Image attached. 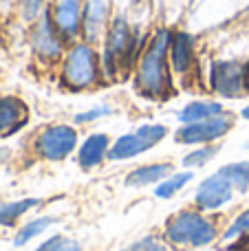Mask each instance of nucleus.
Returning <instances> with one entry per match:
<instances>
[{
  "instance_id": "obj_1",
  "label": "nucleus",
  "mask_w": 249,
  "mask_h": 251,
  "mask_svg": "<svg viewBox=\"0 0 249 251\" xmlns=\"http://www.w3.org/2000/svg\"><path fill=\"white\" fill-rule=\"evenodd\" d=\"M170 31L161 29L154 33L150 44L146 47L139 64H137L135 86L148 100H163L170 93V69H168V57H170Z\"/></svg>"
},
{
  "instance_id": "obj_2",
  "label": "nucleus",
  "mask_w": 249,
  "mask_h": 251,
  "mask_svg": "<svg viewBox=\"0 0 249 251\" xmlns=\"http://www.w3.org/2000/svg\"><path fill=\"white\" fill-rule=\"evenodd\" d=\"M163 236L174 247H205L214 243L216 225L201 214V209H181L168 218Z\"/></svg>"
},
{
  "instance_id": "obj_3",
  "label": "nucleus",
  "mask_w": 249,
  "mask_h": 251,
  "mask_svg": "<svg viewBox=\"0 0 249 251\" xmlns=\"http://www.w3.org/2000/svg\"><path fill=\"white\" fill-rule=\"evenodd\" d=\"M137 57V38L130 33L128 22L124 18H115L108 26L104 42V75L110 79H117L126 75L128 66Z\"/></svg>"
},
{
  "instance_id": "obj_4",
  "label": "nucleus",
  "mask_w": 249,
  "mask_h": 251,
  "mask_svg": "<svg viewBox=\"0 0 249 251\" xmlns=\"http://www.w3.org/2000/svg\"><path fill=\"white\" fill-rule=\"evenodd\" d=\"M62 82L66 88L82 91L100 82V60L91 44H75L62 69Z\"/></svg>"
},
{
  "instance_id": "obj_5",
  "label": "nucleus",
  "mask_w": 249,
  "mask_h": 251,
  "mask_svg": "<svg viewBox=\"0 0 249 251\" xmlns=\"http://www.w3.org/2000/svg\"><path fill=\"white\" fill-rule=\"evenodd\" d=\"M168 134V128L161 124H146L139 130L130 134H124L117 141L110 146L108 159L113 161H124V159H132V156L141 154V152L150 150L152 146H157L163 137Z\"/></svg>"
},
{
  "instance_id": "obj_6",
  "label": "nucleus",
  "mask_w": 249,
  "mask_h": 251,
  "mask_svg": "<svg viewBox=\"0 0 249 251\" xmlns=\"http://www.w3.org/2000/svg\"><path fill=\"white\" fill-rule=\"evenodd\" d=\"M77 146V132L71 126H49L40 132L35 141V150L47 161H62L71 154Z\"/></svg>"
},
{
  "instance_id": "obj_7",
  "label": "nucleus",
  "mask_w": 249,
  "mask_h": 251,
  "mask_svg": "<svg viewBox=\"0 0 249 251\" xmlns=\"http://www.w3.org/2000/svg\"><path fill=\"white\" fill-rule=\"evenodd\" d=\"M234 194H236L234 185L219 170L216 174H212L205 181H201V185L194 192V205L201 212H216V209L225 207L234 199Z\"/></svg>"
},
{
  "instance_id": "obj_8",
  "label": "nucleus",
  "mask_w": 249,
  "mask_h": 251,
  "mask_svg": "<svg viewBox=\"0 0 249 251\" xmlns=\"http://www.w3.org/2000/svg\"><path fill=\"white\" fill-rule=\"evenodd\" d=\"M210 86L223 97H238L247 91V69L238 62H214Z\"/></svg>"
},
{
  "instance_id": "obj_9",
  "label": "nucleus",
  "mask_w": 249,
  "mask_h": 251,
  "mask_svg": "<svg viewBox=\"0 0 249 251\" xmlns=\"http://www.w3.org/2000/svg\"><path fill=\"white\" fill-rule=\"evenodd\" d=\"M232 128V119L227 115H219V117L205 119V122L188 124L176 132V141L188 143V146H203V143L219 141L223 134L229 132Z\"/></svg>"
},
{
  "instance_id": "obj_10",
  "label": "nucleus",
  "mask_w": 249,
  "mask_h": 251,
  "mask_svg": "<svg viewBox=\"0 0 249 251\" xmlns=\"http://www.w3.org/2000/svg\"><path fill=\"white\" fill-rule=\"evenodd\" d=\"M31 42H33L35 53H38L40 57H44V60H55V57H60L64 40L60 38V33H57V29L49 13H44L38 20V25H35V29H33V35H31Z\"/></svg>"
},
{
  "instance_id": "obj_11",
  "label": "nucleus",
  "mask_w": 249,
  "mask_h": 251,
  "mask_svg": "<svg viewBox=\"0 0 249 251\" xmlns=\"http://www.w3.org/2000/svg\"><path fill=\"white\" fill-rule=\"evenodd\" d=\"M51 20L64 42L73 40L75 35L82 31V9H79V0H60V2L55 4V9H53Z\"/></svg>"
},
{
  "instance_id": "obj_12",
  "label": "nucleus",
  "mask_w": 249,
  "mask_h": 251,
  "mask_svg": "<svg viewBox=\"0 0 249 251\" xmlns=\"http://www.w3.org/2000/svg\"><path fill=\"white\" fill-rule=\"evenodd\" d=\"M194 49H197V40L185 31L172 35L170 42V64L172 71H176L179 75H185L188 71H192L194 66Z\"/></svg>"
},
{
  "instance_id": "obj_13",
  "label": "nucleus",
  "mask_w": 249,
  "mask_h": 251,
  "mask_svg": "<svg viewBox=\"0 0 249 251\" xmlns=\"http://www.w3.org/2000/svg\"><path fill=\"white\" fill-rule=\"evenodd\" d=\"M29 119L26 106L16 97H0V137L13 134Z\"/></svg>"
},
{
  "instance_id": "obj_14",
  "label": "nucleus",
  "mask_w": 249,
  "mask_h": 251,
  "mask_svg": "<svg viewBox=\"0 0 249 251\" xmlns=\"http://www.w3.org/2000/svg\"><path fill=\"white\" fill-rule=\"evenodd\" d=\"M110 152V139L108 134H91L86 141L82 143L77 154V163L82 170H93L108 156Z\"/></svg>"
},
{
  "instance_id": "obj_15",
  "label": "nucleus",
  "mask_w": 249,
  "mask_h": 251,
  "mask_svg": "<svg viewBox=\"0 0 249 251\" xmlns=\"http://www.w3.org/2000/svg\"><path fill=\"white\" fill-rule=\"evenodd\" d=\"M172 163H148L141 168L132 170L126 176V185L128 187H146V185H154V183L166 181L168 176H172Z\"/></svg>"
},
{
  "instance_id": "obj_16",
  "label": "nucleus",
  "mask_w": 249,
  "mask_h": 251,
  "mask_svg": "<svg viewBox=\"0 0 249 251\" xmlns=\"http://www.w3.org/2000/svg\"><path fill=\"white\" fill-rule=\"evenodd\" d=\"M106 13H108V7H106L104 0H91L84 9L82 16V31L86 35L88 42L97 40L106 29Z\"/></svg>"
},
{
  "instance_id": "obj_17",
  "label": "nucleus",
  "mask_w": 249,
  "mask_h": 251,
  "mask_svg": "<svg viewBox=\"0 0 249 251\" xmlns=\"http://www.w3.org/2000/svg\"><path fill=\"white\" fill-rule=\"evenodd\" d=\"M223 115V106L216 104V101H192L188 104L179 115V122L183 126L188 124H197V122H205V119L219 117Z\"/></svg>"
},
{
  "instance_id": "obj_18",
  "label": "nucleus",
  "mask_w": 249,
  "mask_h": 251,
  "mask_svg": "<svg viewBox=\"0 0 249 251\" xmlns=\"http://www.w3.org/2000/svg\"><path fill=\"white\" fill-rule=\"evenodd\" d=\"M40 203H42L40 199H22L7 205H0V227H13L18 223V218H22L26 212L38 207Z\"/></svg>"
},
{
  "instance_id": "obj_19",
  "label": "nucleus",
  "mask_w": 249,
  "mask_h": 251,
  "mask_svg": "<svg viewBox=\"0 0 249 251\" xmlns=\"http://www.w3.org/2000/svg\"><path fill=\"white\" fill-rule=\"evenodd\" d=\"M221 172L227 176V181L234 185L238 194H245L249 190V161H238V163H229L221 168Z\"/></svg>"
},
{
  "instance_id": "obj_20",
  "label": "nucleus",
  "mask_w": 249,
  "mask_h": 251,
  "mask_svg": "<svg viewBox=\"0 0 249 251\" xmlns=\"http://www.w3.org/2000/svg\"><path fill=\"white\" fill-rule=\"evenodd\" d=\"M51 225H53V218H49V216L35 218V221H29L25 227H20V231H18L16 238H13V245H16V247H22V245L31 243V240L38 238L40 234H44V231H47Z\"/></svg>"
},
{
  "instance_id": "obj_21",
  "label": "nucleus",
  "mask_w": 249,
  "mask_h": 251,
  "mask_svg": "<svg viewBox=\"0 0 249 251\" xmlns=\"http://www.w3.org/2000/svg\"><path fill=\"white\" fill-rule=\"evenodd\" d=\"M192 181V172H179V174H172L168 176L166 181H161L154 190V196L157 199H172L176 192H181L188 183Z\"/></svg>"
},
{
  "instance_id": "obj_22",
  "label": "nucleus",
  "mask_w": 249,
  "mask_h": 251,
  "mask_svg": "<svg viewBox=\"0 0 249 251\" xmlns=\"http://www.w3.org/2000/svg\"><path fill=\"white\" fill-rule=\"evenodd\" d=\"M35 251H82L77 240H71L66 236H53V238L44 240Z\"/></svg>"
},
{
  "instance_id": "obj_23",
  "label": "nucleus",
  "mask_w": 249,
  "mask_h": 251,
  "mask_svg": "<svg viewBox=\"0 0 249 251\" xmlns=\"http://www.w3.org/2000/svg\"><path fill=\"white\" fill-rule=\"evenodd\" d=\"M214 154H216V148H210V146L199 148V150L190 152V154L185 156L183 165H188V168H201V165H205Z\"/></svg>"
},
{
  "instance_id": "obj_24",
  "label": "nucleus",
  "mask_w": 249,
  "mask_h": 251,
  "mask_svg": "<svg viewBox=\"0 0 249 251\" xmlns=\"http://www.w3.org/2000/svg\"><path fill=\"white\" fill-rule=\"evenodd\" d=\"M245 234H249V209L243 212L241 216H236V221L227 227V231H225L223 238L234 240V238H241V236H245Z\"/></svg>"
},
{
  "instance_id": "obj_25",
  "label": "nucleus",
  "mask_w": 249,
  "mask_h": 251,
  "mask_svg": "<svg viewBox=\"0 0 249 251\" xmlns=\"http://www.w3.org/2000/svg\"><path fill=\"white\" fill-rule=\"evenodd\" d=\"M126 251H168V247L163 240L157 238V236H146V238L132 243Z\"/></svg>"
},
{
  "instance_id": "obj_26",
  "label": "nucleus",
  "mask_w": 249,
  "mask_h": 251,
  "mask_svg": "<svg viewBox=\"0 0 249 251\" xmlns=\"http://www.w3.org/2000/svg\"><path fill=\"white\" fill-rule=\"evenodd\" d=\"M40 7H42V0H25V18H38Z\"/></svg>"
},
{
  "instance_id": "obj_27",
  "label": "nucleus",
  "mask_w": 249,
  "mask_h": 251,
  "mask_svg": "<svg viewBox=\"0 0 249 251\" xmlns=\"http://www.w3.org/2000/svg\"><path fill=\"white\" fill-rule=\"evenodd\" d=\"M106 113H108V110H106V108H97V110H91V113L77 115V117H75V122H77V124H86V122H93V119L101 117V115H106Z\"/></svg>"
},
{
  "instance_id": "obj_28",
  "label": "nucleus",
  "mask_w": 249,
  "mask_h": 251,
  "mask_svg": "<svg viewBox=\"0 0 249 251\" xmlns=\"http://www.w3.org/2000/svg\"><path fill=\"white\" fill-rule=\"evenodd\" d=\"M243 117H245V119H249V106H247L245 110H243Z\"/></svg>"
}]
</instances>
